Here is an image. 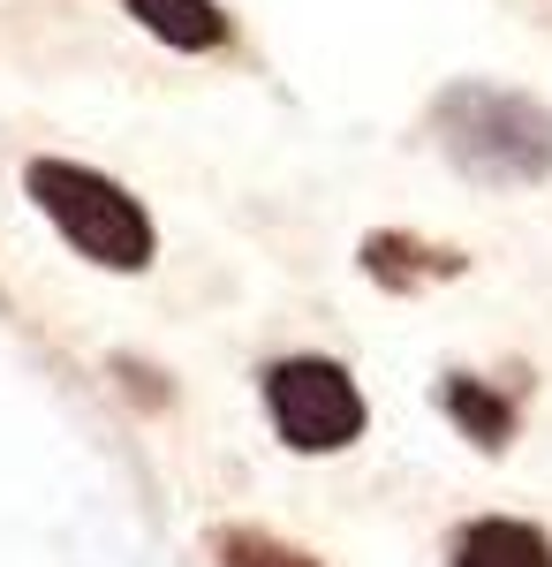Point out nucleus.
Listing matches in <instances>:
<instances>
[{"label":"nucleus","instance_id":"nucleus-1","mask_svg":"<svg viewBox=\"0 0 552 567\" xmlns=\"http://www.w3.org/2000/svg\"><path fill=\"white\" fill-rule=\"evenodd\" d=\"M431 144L447 167L484 189H538L552 182V106L530 91L462 76L431 99Z\"/></svg>","mask_w":552,"mask_h":567},{"label":"nucleus","instance_id":"nucleus-2","mask_svg":"<svg viewBox=\"0 0 552 567\" xmlns=\"http://www.w3.org/2000/svg\"><path fill=\"white\" fill-rule=\"evenodd\" d=\"M23 197L99 272H152V258H160V227L136 205V189H122L114 175H99L84 159H31L23 167Z\"/></svg>","mask_w":552,"mask_h":567},{"label":"nucleus","instance_id":"nucleus-3","mask_svg":"<svg viewBox=\"0 0 552 567\" xmlns=\"http://www.w3.org/2000/svg\"><path fill=\"white\" fill-rule=\"evenodd\" d=\"M265 416L288 454H348L371 424V401L340 355H280L265 363Z\"/></svg>","mask_w":552,"mask_h":567},{"label":"nucleus","instance_id":"nucleus-4","mask_svg":"<svg viewBox=\"0 0 552 567\" xmlns=\"http://www.w3.org/2000/svg\"><path fill=\"white\" fill-rule=\"evenodd\" d=\"M364 280H379L386 296H425L439 280H462L469 272V250L454 243H425V235H401V227H379V235H364Z\"/></svg>","mask_w":552,"mask_h":567},{"label":"nucleus","instance_id":"nucleus-5","mask_svg":"<svg viewBox=\"0 0 552 567\" xmlns=\"http://www.w3.org/2000/svg\"><path fill=\"white\" fill-rule=\"evenodd\" d=\"M454 567H552V537L522 515H477L454 537Z\"/></svg>","mask_w":552,"mask_h":567},{"label":"nucleus","instance_id":"nucleus-6","mask_svg":"<svg viewBox=\"0 0 552 567\" xmlns=\"http://www.w3.org/2000/svg\"><path fill=\"white\" fill-rule=\"evenodd\" d=\"M122 8L160 45H174V53H219V45L235 39V23H227L219 0H122Z\"/></svg>","mask_w":552,"mask_h":567},{"label":"nucleus","instance_id":"nucleus-7","mask_svg":"<svg viewBox=\"0 0 552 567\" xmlns=\"http://www.w3.org/2000/svg\"><path fill=\"white\" fill-rule=\"evenodd\" d=\"M439 401H447V416H454V432L469 439V446H484V454H500L514 439V424H522V409H514L500 386H484V379H469V371H454L447 386H439Z\"/></svg>","mask_w":552,"mask_h":567},{"label":"nucleus","instance_id":"nucleus-8","mask_svg":"<svg viewBox=\"0 0 552 567\" xmlns=\"http://www.w3.org/2000/svg\"><path fill=\"white\" fill-rule=\"evenodd\" d=\"M213 567H326V560L288 545V537H273V529H257V523H219L213 529Z\"/></svg>","mask_w":552,"mask_h":567}]
</instances>
